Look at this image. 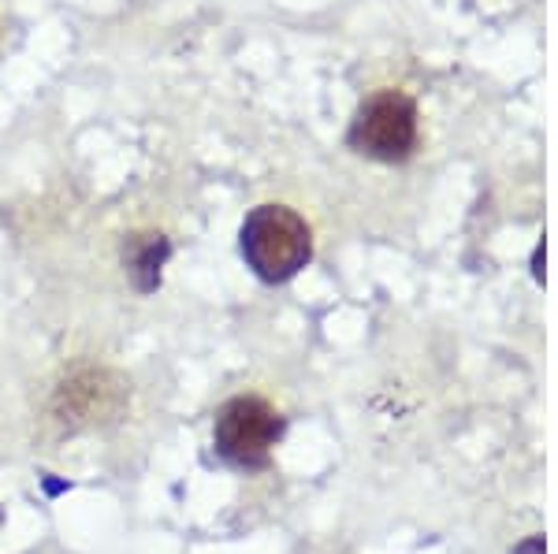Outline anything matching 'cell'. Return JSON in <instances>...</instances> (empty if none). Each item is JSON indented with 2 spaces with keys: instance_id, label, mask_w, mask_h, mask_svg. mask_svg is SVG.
Returning <instances> with one entry per match:
<instances>
[{
  "instance_id": "6da1fadb",
  "label": "cell",
  "mask_w": 558,
  "mask_h": 554,
  "mask_svg": "<svg viewBox=\"0 0 558 554\" xmlns=\"http://www.w3.org/2000/svg\"><path fill=\"white\" fill-rule=\"evenodd\" d=\"M242 257L265 283H287L310 264V223L287 205H260L242 223Z\"/></svg>"
},
{
  "instance_id": "7a4b0ae2",
  "label": "cell",
  "mask_w": 558,
  "mask_h": 554,
  "mask_svg": "<svg viewBox=\"0 0 558 554\" xmlns=\"http://www.w3.org/2000/svg\"><path fill=\"white\" fill-rule=\"evenodd\" d=\"M347 141L368 160L399 164L417 149V104L399 89H380L357 109Z\"/></svg>"
},
{
  "instance_id": "3957f363",
  "label": "cell",
  "mask_w": 558,
  "mask_h": 554,
  "mask_svg": "<svg viewBox=\"0 0 558 554\" xmlns=\"http://www.w3.org/2000/svg\"><path fill=\"white\" fill-rule=\"evenodd\" d=\"M283 435V417L265 398L239 395L216 414L213 443L223 461L239 469H265Z\"/></svg>"
},
{
  "instance_id": "277c9868",
  "label": "cell",
  "mask_w": 558,
  "mask_h": 554,
  "mask_svg": "<svg viewBox=\"0 0 558 554\" xmlns=\"http://www.w3.org/2000/svg\"><path fill=\"white\" fill-rule=\"evenodd\" d=\"M105 372H89V377H78L64 383V391L57 395V414L64 424H101L120 409L123 391L120 383L116 387H101Z\"/></svg>"
},
{
  "instance_id": "5b68a950",
  "label": "cell",
  "mask_w": 558,
  "mask_h": 554,
  "mask_svg": "<svg viewBox=\"0 0 558 554\" xmlns=\"http://www.w3.org/2000/svg\"><path fill=\"white\" fill-rule=\"evenodd\" d=\"M168 257L165 235H134L128 243V272L138 291H153L160 283V264Z\"/></svg>"
}]
</instances>
